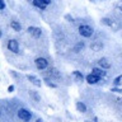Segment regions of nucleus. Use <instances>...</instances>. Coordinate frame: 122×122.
Returning <instances> with one entry per match:
<instances>
[{
    "mask_svg": "<svg viewBox=\"0 0 122 122\" xmlns=\"http://www.w3.org/2000/svg\"><path fill=\"white\" fill-rule=\"evenodd\" d=\"M14 89H15L14 85H9V86H8V92H9V93H13Z\"/></svg>",
    "mask_w": 122,
    "mask_h": 122,
    "instance_id": "obj_25",
    "label": "nucleus"
},
{
    "mask_svg": "<svg viewBox=\"0 0 122 122\" xmlns=\"http://www.w3.org/2000/svg\"><path fill=\"white\" fill-rule=\"evenodd\" d=\"M32 112L28 109H25V108H20V109H18V117L20 118L22 121H24V122H29L30 120H32Z\"/></svg>",
    "mask_w": 122,
    "mask_h": 122,
    "instance_id": "obj_2",
    "label": "nucleus"
},
{
    "mask_svg": "<svg viewBox=\"0 0 122 122\" xmlns=\"http://www.w3.org/2000/svg\"><path fill=\"white\" fill-rule=\"evenodd\" d=\"M10 28L15 30V32H20L22 30V24H20V22H18V20H11L10 22Z\"/></svg>",
    "mask_w": 122,
    "mask_h": 122,
    "instance_id": "obj_16",
    "label": "nucleus"
},
{
    "mask_svg": "<svg viewBox=\"0 0 122 122\" xmlns=\"http://www.w3.org/2000/svg\"><path fill=\"white\" fill-rule=\"evenodd\" d=\"M92 72L95 75H98L99 78H106L107 76V71H106V69H102V67H99V66H95L92 69Z\"/></svg>",
    "mask_w": 122,
    "mask_h": 122,
    "instance_id": "obj_11",
    "label": "nucleus"
},
{
    "mask_svg": "<svg viewBox=\"0 0 122 122\" xmlns=\"http://www.w3.org/2000/svg\"><path fill=\"white\" fill-rule=\"evenodd\" d=\"M102 24H104L107 27H109V28H113V29H118V25H117V23L116 20H113V19H111L108 17H104V18H102Z\"/></svg>",
    "mask_w": 122,
    "mask_h": 122,
    "instance_id": "obj_8",
    "label": "nucleus"
},
{
    "mask_svg": "<svg viewBox=\"0 0 122 122\" xmlns=\"http://www.w3.org/2000/svg\"><path fill=\"white\" fill-rule=\"evenodd\" d=\"M32 5L34 8H37V9H40V10H46L48 6V5H46L42 0H32Z\"/></svg>",
    "mask_w": 122,
    "mask_h": 122,
    "instance_id": "obj_14",
    "label": "nucleus"
},
{
    "mask_svg": "<svg viewBox=\"0 0 122 122\" xmlns=\"http://www.w3.org/2000/svg\"><path fill=\"white\" fill-rule=\"evenodd\" d=\"M0 9L3 11L5 10V0H0Z\"/></svg>",
    "mask_w": 122,
    "mask_h": 122,
    "instance_id": "obj_22",
    "label": "nucleus"
},
{
    "mask_svg": "<svg viewBox=\"0 0 122 122\" xmlns=\"http://www.w3.org/2000/svg\"><path fill=\"white\" fill-rule=\"evenodd\" d=\"M43 81H45V84H46V85H47L48 88H57L56 84H55V83H52L48 78H45V79H43Z\"/></svg>",
    "mask_w": 122,
    "mask_h": 122,
    "instance_id": "obj_18",
    "label": "nucleus"
},
{
    "mask_svg": "<svg viewBox=\"0 0 122 122\" xmlns=\"http://www.w3.org/2000/svg\"><path fill=\"white\" fill-rule=\"evenodd\" d=\"M71 75L75 78L76 81H80V83H81V81H84V80H85V76H84L83 72L79 71V70H74V71L71 72Z\"/></svg>",
    "mask_w": 122,
    "mask_h": 122,
    "instance_id": "obj_15",
    "label": "nucleus"
},
{
    "mask_svg": "<svg viewBox=\"0 0 122 122\" xmlns=\"http://www.w3.org/2000/svg\"><path fill=\"white\" fill-rule=\"evenodd\" d=\"M27 79H28V80H29V81L33 84L34 86H38V88H40V86L42 85V81H41V79L38 78V76L33 75V74H28V75H27Z\"/></svg>",
    "mask_w": 122,
    "mask_h": 122,
    "instance_id": "obj_9",
    "label": "nucleus"
},
{
    "mask_svg": "<svg viewBox=\"0 0 122 122\" xmlns=\"http://www.w3.org/2000/svg\"><path fill=\"white\" fill-rule=\"evenodd\" d=\"M78 32L81 37L84 38H90L94 34V29L93 27H90L89 24H80L78 27Z\"/></svg>",
    "mask_w": 122,
    "mask_h": 122,
    "instance_id": "obj_1",
    "label": "nucleus"
},
{
    "mask_svg": "<svg viewBox=\"0 0 122 122\" xmlns=\"http://www.w3.org/2000/svg\"><path fill=\"white\" fill-rule=\"evenodd\" d=\"M36 122H43V120H42V118H37Z\"/></svg>",
    "mask_w": 122,
    "mask_h": 122,
    "instance_id": "obj_27",
    "label": "nucleus"
},
{
    "mask_svg": "<svg viewBox=\"0 0 122 122\" xmlns=\"http://www.w3.org/2000/svg\"><path fill=\"white\" fill-rule=\"evenodd\" d=\"M112 92H114V93H122V89H121V88H118V86H113Z\"/></svg>",
    "mask_w": 122,
    "mask_h": 122,
    "instance_id": "obj_23",
    "label": "nucleus"
},
{
    "mask_svg": "<svg viewBox=\"0 0 122 122\" xmlns=\"http://www.w3.org/2000/svg\"><path fill=\"white\" fill-rule=\"evenodd\" d=\"M65 19H66L67 22H71V23H74V22H75L74 17H72V15H70V14H65Z\"/></svg>",
    "mask_w": 122,
    "mask_h": 122,
    "instance_id": "obj_21",
    "label": "nucleus"
},
{
    "mask_svg": "<svg viewBox=\"0 0 122 122\" xmlns=\"http://www.w3.org/2000/svg\"><path fill=\"white\" fill-rule=\"evenodd\" d=\"M27 32H28L32 37L34 38H40L42 36V29L40 28V27H34V25H30L27 28Z\"/></svg>",
    "mask_w": 122,
    "mask_h": 122,
    "instance_id": "obj_5",
    "label": "nucleus"
},
{
    "mask_svg": "<svg viewBox=\"0 0 122 122\" xmlns=\"http://www.w3.org/2000/svg\"><path fill=\"white\" fill-rule=\"evenodd\" d=\"M76 109H78V112L80 113H85L86 112V106L84 102H76Z\"/></svg>",
    "mask_w": 122,
    "mask_h": 122,
    "instance_id": "obj_17",
    "label": "nucleus"
},
{
    "mask_svg": "<svg viewBox=\"0 0 122 122\" xmlns=\"http://www.w3.org/2000/svg\"><path fill=\"white\" fill-rule=\"evenodd\" d=\"M101 79L102 78H99L98 75H95L93 74V72H90V74H88L85 76V81L88 84H90V85H95V84H98L99 81H101Z\"/></svg>",
    "mask_w": 122,
    "mask_h": 122,
    "instance_id": "obj_6",
    "label": "nucleus"
},
{
    "mask_svg": "<svg viewBox=\"0 0 122 122\" xmlns=\"http://www.w3.org/2000/svg\"><path fill=\"white\" fill-rule=\"evenodd\" d=\"M48 76H51V79L59 80V79H61V71H59L56 67H50L48 69Z\"/></svg>",
    "mask_w": 122,
    "mask_h": 122,
    "instance_id": "obj_10",
    "label": "nucleus"
},
{
    "mask_svg": "<svg viewBox=\"0 0 122 122\" xmlns=\"http://www.w3.org/2000/svg\"><path fill=\"white\" fill-rule=\"evenodd\" d=\"M116 8L122 13V0H121V1H118V3L116 4Z\"/></svg>",
    "mask_w": 122,
    "mask_h": 122,
    "instance_id": "obj_24",
    "label": "nucleus"
},
{
    "mask_svg": "<svg viewBox=\"0 0 122 122\" xmlns=\"http://www.w3.org/2000/svg\"><path fill=\"white\" fill-rule=\"evenodd\" d=\"M121 83H122V75H118V76H116V78L113 79V85L114 86L121 85Z\"/></svg>",
    "mask_w": 122,
    "mask_h": 122,
    "instance_id": "obj_19",
    "label": "nucleus"
},
{
    "mask_svg": "<svg viewBox=\"0 0 122 122\" xmlns=\"http://www.w3.org/2000/svg\"><path fill=\"white\" fill-rule=\"evenodd\" d=\"M29 94L32 95V97H33L34 99H36V101H40V95L37 94V92H34V90H30V92H29Z\"/></svg>",
    "mask_w": 122,
    "mask_h": 122,
    "instance_id": "obj_20",
    "label": "nucleus"
},
{
    "mask_svg": "<svg viewBox=\"0 0 122 122\" xmlns=\"http://www.w3.org/2000/svg\"><path fill=\"white\" fill-rule=\"evenodd\" d=\"M42 1H43L46 5H51V3H52V0H42Z\"/></svg>",
    "mask_w": 122,
    "mask_h": 122,
    "instance_id": "obj_26",
    "label": "nucleus"
},
{
    "mask_svg": "<svg viewBox=\"0 0 122 122\" xmlns=\"http://www.w3.org/2000/svg\"><path fill=\"white\" fill-rule=\"evenodd\" d=\"M6 47L8 50H9L10 52H13V53H19L20 51H19V42L17 40H14V38H11V40L8 41V43H6Z\"/></svg>",
    "mask_w": 122,
    "mask_h": 122,
    "instance_id": "obj_4",
    "label": "nucleus"
},
{
    "mask_svg": "<svg viewBox=\"0 0 122 122\" xmlns=\"http://www.w3.org/2000/svg\"><path fill=\"white\" fill-rule=\"evenodd\" d=\"M90 50H92V51H94V52L102 51V50H103V43L101 41H93L90 43Z\"/></svg>",
    "mask_w": 122,
    "mask_h": 122,
    "instance_id": "obj_12",
    "label": "nucleus"
},
{
    "mask_svg": "<svg viewBox=\"0 0 122 122\" xmlns=\"http://www.w3.org/2000/svg\"><path fill=\"white\" fill-rule=\"evenodd\" d=\"M84 48H85V42H84V41H79V42H76V43L74 45L72 51H74L75 53H79V52H81Z\"/></svg>",
    "mask_w": 122,
    "mask_h": 122,
    "instance_id": "obj_13",
    "label": "nucleus"
},
{
    "mask_svg": "<svg viewBox=\"0 0 122 122\" xmlns=\"http://www.w3.org/2000/svg\"><path fill=\"white\" fill-rule=\"evenodd\" d=\"M34 65L38 70H46L48 67V60L46 57H37L34 60Z\"/></svg>",
    "mask_w": 122,
    "mask_h": 122,
    "instance_id": "obj_3",
    "label": "nucleus"
},
{
    "mask_svg": "<svg viewBox=\"0 0 122 122\" xmlns=\"http://www.w3.org/2000/svg\"><path fill=\"white\" fill-rule=\"evenodd\" d=\"M97 62H98V66L99 67L106 69V70H108V69H111V66H112V62H111L109 59H107V57H101Z\"/></svg>",
    "mask_w": 122,
    "mask_h": 122,
    "instance_id": "obj_7",
    "label": "nucleus"
}]
</instances>
